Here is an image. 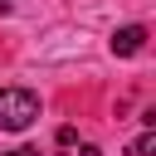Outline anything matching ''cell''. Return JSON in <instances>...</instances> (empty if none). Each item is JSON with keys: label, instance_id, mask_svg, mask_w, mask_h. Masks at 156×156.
<instances>
[{"label": "cell", "instance_id": "6da1fadb", "mask_svg": "<svg viewBox=\"0 0 156 156\" xmlns=\"http://www.w3.org/2000/svg\"><path fill=\"white\" fill-rule=\"evenodd\" d=\"M39 122V98L29 88H0V127L5 132H24Z\"/></svg>", "mask_w": 156, "mask_h": 156}, {"label": "cell", "instance_id": "7a4b0ae2", "mask_svg": "<svg viewBox=\"0 0 156 156\" xmlns=\"http://www.w3.org/2000/svg\"><path fill=\"white\" fill-rule=\"evenodd\" d=\"M107 49H112L117 58H132V54H141V49H146V24H122V29H112Z\"/></svg>", "mask_w": 156, "mask_h": 156}, {"label": "cell", "instance_id": "3957f363", "mask_svg": "<svg viewBox=\"0 0 156 156\" xmlns=\"http://www.w3.org/2000/svg\"><path fill=\"white\" fill-rule=\"evenodd\" d=\"M151 151H156V132H141V136L127 146V156H151Z\"/></svg>", "mask_w": 156, "mask_h": 156}, {"label": "cell", "instance_id": "277c9868", "mask_svg": "<svg viewBox=\"0 0 156 156\" xmlns=\"http://www.w3.org/2000/svg\"><path fill=\"white\" fill-rule=\"evenodd\" d=\"M54 156H98V146L93 141H78V146H58Z\"/></svg>", "mask_w": 156, "mask_h": 156}, {"label": "cell", "instance_id": "5b68a950", "mask_svg": "<svg viewBox=\"0 0 156 156\" xmlns=\"http://www.w3.org/2000/svg\"><path fill=\"white\" fill-rule=\"evenodd\" d=\"M0 156H39L34 146H10V151H0Z\"/></svg>", "mask_w": 156, "mask_h": 156}, {"label": "cell", "instance_id": "8992f818", "mask_svg": "<svg viewBox=\"0 0 156 156\" xmlns=\"http://www.w3.org/2000/svg\"><path fill=\"white\" fill-rule=\"evenodd\" d=\"M0 15H10V0H0Z\"/></svg>", "mask_w": 156, "mask_h": 156}]
</instances>
